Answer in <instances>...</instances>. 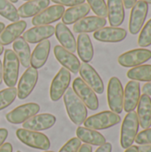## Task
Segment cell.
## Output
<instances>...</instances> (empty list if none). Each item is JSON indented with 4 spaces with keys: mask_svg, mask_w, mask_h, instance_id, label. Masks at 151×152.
<instances>
[{
    "mask_svg": "<svg viewBox=\"0 0 151 152\" xmlns=\"http://www.w3.org/2000/svg\"><path fill=\"white\" fill-rule=\"evenodd\" d=\"M142 1H143V2H145V3H147L148 4H151V0H142Z\"/></svg>",
    "mask_w": 151,
    "mask_h": 152,
    "instance_id": "cell-50",
    "label": "cell"
},
{
    "mask_svg": "<svg viewBox=\"0 0 151 152\" xmlns=\"http://www.w3.org/2000/svg\"><path fill=\"white\" fill-rule=\"evenodd\" d=\"M109 22L111 27H119L125 20V6L123 0H108Z\"/></svg>",
    "mask_w": 151,
    "mask_h": 152,
    "instance_id": "cell-25",
    "label": "cell"
},
{
    "mask_svg": "<svg viewBox=\"0 0 151 152\" xmlns=\"http://www.w3.org/2000/svg\"><path fill=\"white\" fill-rule=\"evenodd\" d=\"M135 142L139 145H151V128L140 132L135 138Z\"/></svg>",
    "mask_w": 151,
    "mask_h": 152,
    "instance_id": "cell-37",
    "label": "cell"
},
{
    "mask_svg": "<svg viewBox=\"0 0 151 152\" xmlns=\"http://www.w3.org/2000/svg\"><path fill=\"white\" fill-rule=\"evenodd\" d=\"M17 152H20V151H17Z\"/></svg>",
    "mask_w": 151,
    "mask_h": 152,
    "instance_id": "cell-54",
    "label": "cell"
},
{
    "mask_svg": "<svg viewBox=\"0 0 151 152\" xmlns=\"http://www.w3.org/2000/svg\"><path fill=\"white\" fill-rule=\"evenodd\" d=\"M121 118L118 114H116L111 110H106L89 117L85 119L84 124L86 128L93 130H104L119 124Z\"/></svg>",
    "mask_w": 151,
    "mask_h": 152,
    "instance_id": "cell-5",
    "label": "cell"
},
{
    "mask_svg": "<svg viewBox=\"0 0 151 152\" xmlns=\"http://www.w3.org/2000/svg\"><path fill=\"white\" fill-rule=\"evenodd\" d=\"M78 152H93V148H92L91 145L85 143V144L80 146Z\"/></svg>",
    "mask_w": 151,
    "mask_h": 152,
    "instance_id": "cell-44",
    "label": "cell"
},
{
    "mask_svg": "<svg viewBox=\"0 0 151 152\" xmlns=\"http://www.w3.org/2000/svg\"><path fill=\"white\" fill-rule=\"evenodd\" d=\"M38 79V71L34 68H28L26 71L22 74L20 78L18 88H17V96L20 100H24L29 96V94L34 90Z\"/></svg>",
    "mask_w": 151,
    "mask_h": 152,
    "instance_id": "cell-12",
    "label": "cell"
},
{
    "mask_svg": "<svg viewBox=\"0 0 151 152\" xmlns=\"http://www.w3.org/2000/svg\"><path fill=\"white\" fill-rule=\"evenodd\" d=\"M127 77L131 80L140 82L151 81V65H140L127 71Z\"/></svg>",
    "mask_w": 151,
    "mask_h": 152,
    "instance_id": "cell-31",
    "label": "cell"
},
{
    "mask_svg": "<svg viewBox=\"0 0 151 152\" xmlns=\"http://www.w3.org/2000/svg\"><path fill=\"white\" fill-rule=\"evenodd\" d=\"M139 126L137 113L135 111L128 112L121 126L120 144L123 149L126 150L133 144L138 134Z\"/></svg>",
    "mask_w": 151,
    "mask_h": 152,
    "instance_id": "cell-2",
    "label": "cell"
},
{
    "mask_svg": "<svg viewBox=\"0 0 151 152\" xmlns=\"http://www.w3.org/2000/svg\"><path fill=\"white\" fill-rule=\"evenodd\" d=\"M142 93L144 94H147L149 96H151V81L150 82H147L142 86Z\"/></svg>",
    "mask_w": 151,
    "mask_h": 152,
    "instance_id": "cell-41",
    "label": "cell"
},
{
    "mask_svg": "<svg viewBox=\"0 0 151 152\" xmlns=\"http://www.w3.org/2000/svg\"><path fill=\"white\" fill-rule=\"evenodd\" d=\"M3 82V64L0 60V86Z\"/></svg>",
    "mask_w": 151,
    "mask_h": 152,
    "instance_id": "cell-47",
    "label": "cell"
},
{
    "mask_svg": "<svg viewBox=\"0 0 151 152\" xmlns=\"http://www.w3.org/2000/svg\"><path fill=\"white\" fill-rule=\"evenodd\" d=\"M4 28H5V27H4V23H3V22L0 21V33L4 30Z\"/></svg>",
    "mask_w": 151,
    "mask_h": 152,
    "instance_id": "cell-48",
    "label": "cell"
},
{
    "mask_svg": "<svg viewBox=\"0 0 151 152\" xmlns=\"http://www.w3.org/2000/svg\"><path fill=\"white\" fill-rule=\"evenodd\" d=\"M55 32V28L52 25H42L35 26L23 33L22 38L30 44L40 43L44 40L48 39L53 36Z\"/></svg>",
    "mask_w": 151,
    "mask_h": 152,
    "instance_id": "cell-20",
    "label": "cell"
},
{
    "mask_svg": "<svg viewBox=\"0 0 151 152\" xmlns=\"http://www.w3.org/2000/svg\"><path fill=\"white\" fill-rule=\"evenodd\" d=\"M127 36L125 28L118 27H103L93 33V37L104 43H118L123 41Z\"/></svg>",
    "mask_w": 151,
    "mask_h": 152,
    "instance_id": "cell-19",
    "label": "cell"
},
{
    "mask_svg": "<svg viewBox=\"0 0 151 152\" xmlns=\"http://www.w3.org/2000/svg\"><path fill=\"white\" fill-rule=\"evenodd\" d=\"M44 152H54V151H44Z\"/></svg>",
    "mask_w": 151,
    "mask_h": 152,
    "instance_id": "cell-52",
    "label": "cell"
},
{
    "mask_svg": "<svg viewBox=\"0 0 151 152\" xmlns=\"http://www.w3.org/2000/svg\"><path fill=\"white\" fill-rule=\"evenodd\" d=\"M89 12H90V6L86 3L69 7V9L65 10L61 17L62 23H64L65 25L74 24L79 20L83 19L84 17H86V15Z\"/></svg>",
    "mask_w": 151,
    "mask_h": 152,
    "instance_id": "cell-26",
    "label": "cell"
},
{
    "mask_svg": "<svg viewBox=\"0 0 151 152\" xmlns=\"http://www.w3.org/2000/svg\"><path fill=\"white\" fill-rule=\"evenodd\" d=\"M140 152H151V145H141L139 147Z\"/></svg>",
    "mask_w": 151,
    "mask_h": 152,
    "instance_id": "cell-45",
    "label": "cell"
},
{
    "mask_svg": "<svg viewBox=\"0 0 151 152\" xmlns=\"http://www.w3.org/2000/svg\"><path fill=\"white\" fill-rule=\"evenodd\" d=\"M151 59V51L145 48L130 50L122 53L118 59V63L125 68H134L140 66Z\"/></svg>",
    "mask_w": 151,
    "mask_h": 152,
    "instance_id": "cell-9",
    "label": "cell"
},
{
    "mask_svg": "<svg viewBox=\"0 0 151 152\" xmlns=\"http://www.w3.org/2000/svg\"><path fill=\"white\" fill-rule=\"evenodd\" d=\"M80 146L81 141L77 137H75L66 142L59 152H78Z\"/></svg>",
    "mask_w": 151,
    "mask_h": 152,
    "instance_id": "cell-36",
    "label": "cell"
},
{
    "mask_svg": "<svg viewBox=\"0 0 151 152\" xmlns=\"http://www.w3.org/2000/svg\"><path fill=\"white\" fill-rule=\"evenodd\" d=\"M107 20L105 18L98 16L84 17L73 25V31L77 34H86L90 32H95L98 29L105 27Z\"/></svg>",
    "mask_w": 151,
    "mask_h": 152,
    "instance_id": "cell-18",
    "label": "cell"
},
{
    "mask_svg": "<svg viewBox=\"0 0 151 152\" xmlns=\"http://www.w3.org/2000/svg\"><path fill=\"white\" fill-rule=\"evenodd\" d=\"M107 98L111 111L116 114L122 113L124 110V89L121 81L117 77H111L109 81Z\"/></svg>",
    "mask_w": 151,
    "mask_h": 152,
    "instance_id": "cell-4",
    "label": "cell"
},
{
    "mask_svg": "<svg viewBox=\"0 0 151 152\" xmlns=\"http://www.w3.org/2000/svg\"><path fill=\"white\" fill-rule=\"evenodd\" d=\"M53 53L56 60L63 66V68L71 71L73 74H77L79 71L81 63L74 53L69 52L61 45H55Z\"/></svg>",
    "mask_w": 151,
    "mask_h": 152,
    "instance_id": "cell-16",
    "label": "cell"
},
{
    "mask_svg": "<svg viewBox=\"0 0 151 152\" xmlns=\"http://www.w3.org/2000/svg\"><path fill=\"white\" fill-rule=\"evenodd\" d=\"M51 49V42L46 39L37 44L30 56V65L32 68L37 69L42 68L49 56Z\"/></svg>",
    "mask_w": 151,
    "mask_h": 152,
    "instance_id": "cell-23",
    "label": "cell"
},
{
    "mask_svg": "<svg viewBox=\"0 0 151 152\" xmlns=\"http://www.w3.org/2000/svg\"><path fill=\"white\" fill-rule=\"evenodd\" d=\"M17 96V89L15 87H7L0 91V110L10 106Z\"/></svg>",
    "mask_w": 151,
    "mask_h": 152,
    "instance_id": "cell-33",
    "label": "cell"
},
{
    "mask_svg": "<svg viewBox=\"0 0 151 152\" xmlns=\"http://www.w3.org/2000/svg\"><path fill=\"white\" fill-rule=\"evenodd\" d=\"M4 46L0 45V55L3 53V52H4Z\"/></svg>",
    "mask_w": 151,
    "mask_h": 152,
    "instance_id": "cell-49",
    "label": "cell"
},
{
    "mask_svg": "<svg viewBox=\"0 0 151 152\" xmlns=\"http://www.w3.org/2000/svg\"><path fill=\"white\" fill-rule=\"evenodd\" d=\"M8 136V131L5 128H0V147L4 144Z\"/></svg>",
    "mask_w": 151,
    "mask_h": 152,
    "instance_id": "cell-40",
    "label": "cell"
},
{
    "mask_svg": "<svg viewBox=\"0 0 151 152\" xmlns=\"http://www.w3.org/2000/svg\"><path fill=\"white\" fill-rule=\"evenodd\" d=\"M65 12V8L60 4H54L46 7L38 14L33 17L32 24L34 26H42V25H49L53 22H55L61 19L63 13Z\"/></svg>",
    "mask_w": 151,
    "mask_h": 152,
    "instance_id": "cell-14",
    "label": "cell"
},
{
    "mask_svg": "<svg viewBox=\"0 0 151 152\" xmlns=\"http://www.w3.org/2000/svg\"><path fill=\"white\" fill-rule=\"evenodd\" d=\"M27 1H29V0H27Z\"/></svg>",
    "mask_w": 151,
    "mask_h": 152,
    "instance_id": "cell-53",
    "label": "cell"
},
{
    "mask_svg": "<svg viewBox=\"0 0 151 152\" xmlns=\"http://www.w3.org/2000/svg\"><path fill=\"white\" fill-rule=\"evenodd\" d=\"M55 35L61 46L69 52L74 53L77 51V41L70 29L62 22H59L55 27Z\"/></svg>",
    "mask_w": 151,
    "mask_h": 152,
    "instance_id": "cell-22",
    "label": "cell"
},
{
    "mask_svg": "<svg viewBox=\"0 0 151 152\" xmlns=\"http://www.w3.org/2000/svg\"><path fill=\"white\" fill-rule=\"evenodd\" d=\"M76 133L77 138L86 144L93 146H101L102 144L106 143V138L96 130L78 126Z\"/></svg>",
    "mask_w": 151,
    "mask_h": 152,
    "instance_id": "cell-29",
    "label": "cell"
},
{
    "mask_svg": "<svg viewBox=\"0 0 151 152\" xmlns=\"http://www.w3.org/2000/svg\"><path fill=\"white\" fill-rule=\"evenodd\" d=\"M50 0H29L18 8V14L21 18L36 16L44 9L48 7Z\"/></svg>",
    "mask_w": 151,
    "mask_h": 152,
    "instance_id": "cell-27",
    "label": "cell"
},
{
    "mask_svg": "<svg viewBox=\"0 0 151 152\" xmlns=\"http://www.w3.org/2000/svg\"><path fill=\"white\" fill-rule=\"evenodd\" d=\"M16 136L22 143L34 149L46 151L51 147L50 140L42 133L20 128L16 131Z\"/></svg>",
    "mask_w": 151,
    "mask_h": 152,
    "instance_id": "cell-6",
    "label": "cell"
},
{
    "mask_svg": "<svg viewBox=\"0 0 151 152\" xmlns=\"http://www.w3.org/2000/svg\"><path fill=\"white\" fill-rule=\"evenodd\" d=\"M56 122V118L49 113L36 114L27 121H25L22 125L24 129L30 131H44L51 128Z\"/></svg>",
    "mask_w": 151,
    "mask_h": 152,
    "instance_id": "cell-17",
    "label": "cell"
},
{
    "mask_svg": "<svg viewBox=\"0 0 151 152\" xmlns=\"http://www.w3.org/2000/svg\"><path fill=\"white\" fill-rule=\"evenodd\" d=\"M90 9L98 16L101 18L108 17V10L107 4L104 0H86Z\"/></svg>",
    "mask_w": 151,
    "mask_h": 152,
    "instance_id": "cell-34",
    "label": "cell"
},
{
    "mask_svg": "<svg viewBox=\"0 0 151 152\" xmlns=\"http://www.w3.org/2000/svg\"><path fill=\"white\" fill-rule=\"evenodd\" d=\"M137 117L139 125L143 129L151 126V98L147 94L141 95L140 102L137 106Z\"/></svg>",
    "mask_w": 151,
    "mask_h": 152,
    "instance_id": "cell-24",
    "label": "cell"
},
{
    "mask_svg": "<svg viewBox=\"0 0 151 152\" xmlns=\"http://www.w3.org/2000/svg\"><path fill=\"white\" fill-rule=\"evenodd\" d=\"M0 15L10 21H19L20 16L15 6L8 0H0Z\"/></svg>",
    "mask_w": 151,
    "mask_h": 152,
    "instance_id": "cell-32",
    "label": "cell"
},
{
    "mask_svg": "<svg viewBox=\"0 0 151 152\" xmlns=\"http://www.w3.org/2000/svg\"><path fill=\"white\" fill-rule=\"evenodd\" d=\"M39 110L40 106L37 103L29 102L15 108L14 110L6 114L5 118L11 124H22L31 117L36 115Z\"/></svg>",
    "mask_w": 151,
    "mask_h": 152,
    "instance_id": "cell-11",
    "label": "cell"
},
{
    "mask_svg": "<svg viewBox=\"0 0 151 152\" xmlns=\"http://www.w3.org/2000/svg\"><path fill=\"white\" fill-rule=\"evenodd\" d=\"M136 2L137 0H123V4L125 9H132L133 6L136 4Z\"/></svg>",
    "mask_w": 151,
    "mask_h": 152,
    "instance_id": "cell-43",
    "label": "cell"
},
{
    "mask_svg": "<svg viewBox=\"0 0 151 152\" xmlns=\"http://www.w3.org/2000/svg\"><path fill=\"white\" fill-rule=\"evenodd\" d=\"M64 105L70 120L77 126L84 124L87 118V109L72 88H68L63 96Z\"/></svg>",
    "mask_w": 151,
    "mask_h": 152,
    "instance_id": "cell-1",
    "label": "cell"
},
{
    "mask_svg": "<svg viewBox=\"0 0 151 152\" xmlns=\"http://www.w3.org/2000/svg\"><path fill=\"white\" fill-rule=\"evenodd\" d=\"M52 2L55 3L56 4H60L62 6H75L77 4H84L85 0H51Z\"/></svg>",
    "mask_w": 151,
    "mask_h": 152,
    "instance_id": "cell-38",
    "label": "cell"
},
{
    "mask_svg": "<svg viewBox=\"0 0 151 152\" xmlns=\"http://www.w3.org/2000/svg\"><path fill=\"white\" fill-rule=\"evenodd\" d=\"M0 152H12V146L9 142L4 143L0 147Z\"/></svg>",
    "mask_w": 151,
    "mask_h": 152,
    "instance_id": "cell-42",
    "label": "cell"
},
{
    "mask_svg": "<svg viewBox=\"0 0 151 152\" xmlns=\"http://www.w3.org/2000/svg\"><path fill=\"white\" fill-rule=\"evenodd\" d=\"M77 51L79 58L85 63L90 62L94 54L93 45L87 34H79L77 41Z\"/></svg>",
    "mask_w": 151,
    "mask_h": 152,
    "instance_id": "cell-28",
    "label": "cell"
},
{
    "mask_svg": "<svg viewBox=\"0 0 151 152\" xmlns=\"http://www.w3.org/2000/svg\"><path fill=\"white\" fill-rule=\"evenodd\" d=\"M26 28L27 22L25 20H19L8 25L0 33V45L4 46L13 43L24 32Z\"/></svg>",
    "mask_w": 151,
    "mask_h": 152,
    "instance_id": "cell-21",
    "label": "cell"
},
{
    "mask_svg": "<svg viewBox=\"0 0 151 152\" xmlns=\"http://www.w3.org/2000/svg\"><path fill=\"white\" fill-rule=\"evenodd\" d=\"M72 89L80 100L85 103L86 108L91 110H96L99 108V100L94 91L85 84L81 77H77L73 81Z\"/></svg>",
    "mask_w": 151,
    "mask_h": 152,
    "instance_id": "cell-7",
    "label": "cell"
},
{
    "mask_svg": "<svg viewBox=\"0 0 151 152\" xmlns=\"http://www.w3.org/2000/svg\"><path fill=\"white\" fill-rule=\"evenodd\" d=\"M138 45L142 47L151 45V19L142 28L138 38Z\"/></svg>",
    "mask_w": 151,
    "mask_h": 152,
    "instance_id": "cell-35",
    "label": "cell"
},
{
    "mask_svg": "<svg viewBox=\"0 0 151 152\" xmlns=\"http://www.w3.org/2000/svg\"><path fill=\"white\" fill-rule=\"evenodd\" d=\"M141 98V85L138 81H129L124 92V110L125 112L134 111Z\"/></svg>",
    "mask_w": 151,
    "mask_h": 152,
    "instance_id": "cell-15",
    "label": "cell"
},
{
    "mask_svg": "<svg viewBox=\"0 0 151 152\" xmlns=\"http://www.w3.org/2000/svg\"><path fill=\"white\" fill-rule=\"evenodd\" d=\"M20 61L12 49H6L4 55L3 80L9 87H13L18 80Z\"/></svg>",
    "mask_w": 151,
    "mask_h": 152,
    "instance_id": "cell-3",
    "label": "cell"
},
{
    "mask_svg": "<svg viewBox=\"0 0 151 152\" xmlns=\"http://www.w3.org/2000/svg\"><path fill=\"white\" fill-rule=\"evenodd\" d=\"M112 151V145L109 142H106L95 151V152H111Z\"/></svg>",
    "mask_w": 151,
    "mask_h": 152,
    "instance_id": "cell-39",
    "label": "cell"
},
{
    "mask_svg": "<svg viewBox=\"0 0 151 152\" xmlns=\"http://www.w3.org/2000/svg\"><path fill=\"white\" fill-rule=\"evenodd\" d=\"M8 1L11 2L12 4V3H17V2H18V0H8Z\"/></svg>",
    "mask_w": 151,
    "mask_h": 152,
    "instance_id": "cell-51",
    "label": "cell"
},
{
    "mask_svg": "<svg viewBox=\"0 0 151 152\" xmlns=\"http://www.w3.org/2000/svg\"><path fill=\"white\" fill-rule=\"evenodd\" d=\"M125 152H140V151H139V147H138V146L132 145L131 147H129L128 149H126Z\"/></svg>",
    "mask_w": 151,
    "mask_h": 152,
    "instance_id": "cell-46",
    "label": "cell"
},
{
    "mask_svg": "<svg viewBox=\"0 0 151 152\" xmlns=\"http://www.w3.org/2000/svg\"><path fill=\"white\" fill-rule=\"evenodd\" d=\"M71 81L70 72L65 69L61 68L50 86V98L53 102H58L65 94Z\"/></svg>",
    "mask_w": 151,
    "mask_h": 152,
    "instance_id": "cell-8",
    "label": "cell"
},
{
    "mask_svg": "<svg viewBox=\"0 0 151 152\" xmlns=\"http://www.w3.org/2000/svg\"><path fill=\"white\" fill-rule=\"evenodd\" d=\"M12 49L22 67L29 68L31 52L28 44L22 37H20L13 42Z\"/></svg>",
    "mask_w": 151,
    "mask_h": 152,
    "instance_id": "cell-30",
    "label": "cell"
},
{
    "mask_svg": "<svg viewBox=\"0 0 151 152\" xmlns=\"http://www.w3.org/2000/svg\"><path fill=\"white\" fill-rule=\"evenodd\" d=\"M78 72L83 81L85 84H87L94 91V93H97L99 94H103L104 92L103 81L101 76L98 74V72L90 64L85 62L81 63Z\"/></svg>",
    "mask_w": 151,
    "mask_h": 152,
    "instance_id": "cell-13",
    "label": "cell"
},
{
    "mask_svg": "<svg viewBox=\"0 0 151 152\" xmlns=\"http://www.w3.org/2000/svg\"><path fill=\"white\" fill-rule=\"evenodd\" d=\"M148 12L149 4L142 0L137 1L133 6L129 20V31L132 35H137L142 28L148 15Z\"/></svg>",
    "mask_w": 151,
    "mask_h": 152,
    "instance_id": "cell-10",
    "label": "cell"
}]
</instances>
